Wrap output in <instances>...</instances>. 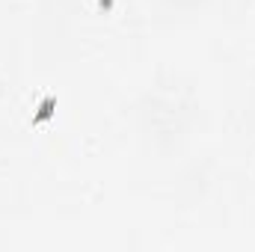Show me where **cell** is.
<instances>
[{
    "mask_svg": "<svg viewBox=\"0 0 255 252\" xmlns=\"http://www.w3.org/2000/svg\"><path fill=\"white\" fill-rule=\"evenodd\" d=\"M54 113H57V98H54V95H45V98L39 101L36 113H33V125H42V122H48Z\"/></svg>",
    "mask_w": 255,
    "mask_h": 252,
    "instance_id": "1",
    "label": "cell"
}]
</instances>
